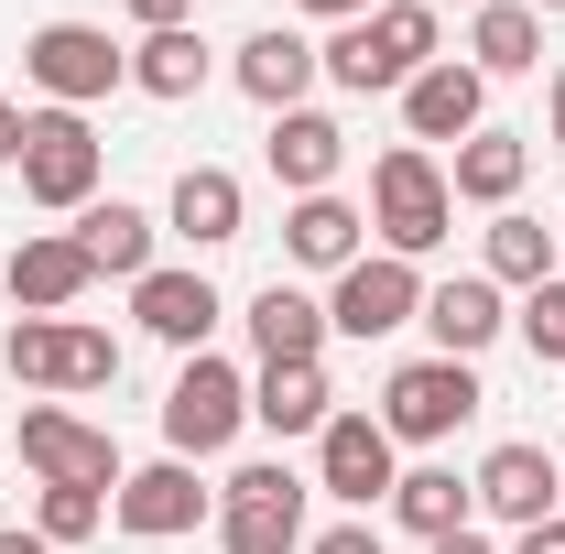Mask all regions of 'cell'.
I'll list each match as a JSON object with an SVG mask.
<instances>
[{"label": "cell", "mask_w": 565, "mask_h": 554, "mask_svg": "<svg viewBox=\"0 0 565 554\" xmlns=\"http://www.w3.org/2000/svg\"><path fill=\"white\" fill-rule=\"evenodd\" d=\"M479 273H490L500 294H533V283H555V228L500 207V217H490V262H479Z\"/></svg>", "instance_id": "f1b7e54d"}, {"label": "cell", "mask_w": 565, "mask_h": 554, "mask_svg": "<svg viewBox=\"0 0 565 554\" xmlns=\"http://www.w3.org/2000/svg\"><path fill=\"white\" fill-rule=\"evenodd\" d=\"M0 554H55V544H44V533H0Z\"/></svg>", "instance_id": "f35d334b"}, {"label": "cell", "mask_w": 565, "mask_h": 554, "mask_svg": "<svg viewBox=\"0 0 565 554\" xmlns=\"http://www.w3.org/2000/svg\"><path fill=\"white\" fill-rule=\"evenodd\" d=\"M217 554H305V479L282 457H250L217 489Z\"/></svg>", "instance_id": "ba28073f"}, {"label": "cell", "mask_w": 565, "mask_h": 554, "mask_svg": "<svg viewBox=\"0 0 565 554\" xmlns=\"http://www.w3.org/2000/svg\"><path fill=\"white\" fill-rule=\"evenodd\" d=\"M239 424H250V370H228L217 348H196L174 370V392H163V446L196 468V457H228L239 446Z\"/></svg>", "instance_id": "8992f818"}, {"label": "cell", "mask_w": 565, "mask_h": 554, "mask_svg": "<svg viewBox=\"0 0 565 554\" xmlns=\"http://www.w3.org/2000/svg\"><path fill=\"white\" fill-rule=\"evenodd\" d=\"M381 511H392L414 544H446V533H468V522H479V489L457 479V468H403Z\"/></svg>", "instance_id": "cb8c5ba5"}, {"label": "cell", "mask_w": 565, "mask_h": 554, "mask_svg": "<svg viewBox=\"0 0 565 554\" xmlns=\"http://www.w3.org/2000/svg\"><path fill=\"white\" fill-rule=\"evenodd\" d=\"M424 338H435V359H479V348L511 327V305H500L490 273H457V283H424Z\"/></svg>", "instance_id": "d6986e66"}, {"label": "cell", "mask_w": 565, "mask_h": 554, "mask_svg": "<svg viewBox=\"0 0 565 554\" xmlns=\"http://www.w3.org/2000/svg\"><path fill=\"white\" fill-rule=\"evenodd\" d=\"M479 359H403L392 381H381V424H392V446H446L457 424H479Z\"/></svg>", "instance_id": "277c9868"}, {"label": "cell", "mask_w": 565, "mask_h": 554, "mask_svg": "<svg viewBox=\"0 0 565 554\" xmlns=\"http://www.w3.org/2000/svg\"><path fill=\"white\" fill-rule=\"evenodd\" d=\"M327 338H338V327H327V305H316L305 283L273 273L250 294V348H262V359H327Z\"/></svg>", "instance_id": "d4e9b609"}, {"label": "cell", "mask_w": 565, "mask_h": 554, "mask_svg": "<svg viewBox=\"0 0 565 554\" xmlns=\"http://www.w3.org/2000/svg\"><path fill=\"white\" fill-rule=\"evenodd\" d=\"M109 522H120L131 544H174V533L217 522V489H196L185 457H152V468H131V479L109 489Z\"/></svg>", "instance_id": "8fae6325"}, {"label": "cell", "mask_w": 565, "mask_h": 554, "mask_svg": "<svg viewBox=\"0 0 565 554\" xmlns=\"http://www.w3.org/2000/svg\"><path fill=\"white\" fill-rule=\"evenodd\" d=\"M22 120H33V109H11V98H0V174L22 163Z\"/></svg>", "instance_id": "836d02e7"}, {"label": "cell", "mask_w": 565, "mask_h": 554, "mask_svg": "<svg viewBox=\"0 0 565 554\" xmlns=\"http://www.w3.org/2000/svg\"><path fill=\"white\" fill-rule=\"evenodd\" d=\"M370 228H381L392 262L446 251V228H457V185H446V163H435L424 141H392V152L370 163Z\"/></svg>", "instance_id": "7a4b0ae2"}, {"label": "cell", "mask_w": 565, "mask_h": 554, "mask_svg": "<svg viewBox=\"0 0 565 554\" xmlns=\"http://www.w3.org/2000/svg\"><path fill=\"white\" fill-rule=\"evenodd\" d=\"M511 327H522V348H533L544 370H565V273H555V283H533V294L511 305Z\"/></svg>", "instance_id": "4dcf8cb0"}, {"label": "cell", "mask_w": 565, "mask_h": 554, "mask_svg": "<svg viewBox=\"0 0 565 554\" xmlns=\"http://www.w3.org/2000/svg\"><path fill=\"white\" fill-rule=\"evenodd\" d=\"M98 522H109V489H33V533H44L55 554H66V544H87Z\"/></svg>", "instance_id": "f546056e"}, {"label": "cell", "mask_w": 565, "mask_h": 554, "mask_svg": "<svg viewBox=\"0 0 565 554\" xmlns=\"http://www.w3.org/2000/svg\"><path fill=\"white\" fill-rule=\"evenodd\" d=\"M533 11H565V0H533Z\"/></svg>", "instance_id": "ab89813d"}, {"label": "cell", "mask_w": 565, "mask_h": 554, "mask_svg": "<svg viewBox=\"0 0 565 554\" xmlns=\"http://www.w3.org/2000/svg\"><path fill=\"white\" fill-rule=\"evenodd\" d=\"M131 316H141V338L185 348V359H196V348H207L217 327H228V305H217V283H207V273H163V262H152V273L131 283Z\"/></svg>", "instance_id": "2e32d148"}, {"label": "cell", "mask_w": 565, "mask_h": 554, "mask_svg": "<svg viewBox=\"0 0 565 554\" xmlns=\"http://www.w3.org/2000/svg\"><path fill=\"white\" fill-rule=\"evenodd\" d=\"M555 239H565V207H555Z\"/></svg>", "instance_id": "60d3db41"}, {"label": "cell", "mask_w": 565, "mask_h": 554, "mask_svg": "<svg viewBox=\"0 0 565 554\" xmlns=\"http://www.w3.org/2000/svg\"><path fill=\"white\" fill-rule=\"evenodd\" d=\"M163 228H174V239H196V251H228V239L250 228L239 174H228V163H185V174H174V196H163Z\"/></svg>", "instance_id": "7402d4cb"}, {"label": "cell", "mask_w": 565, "mask_h": 554, "mask_svg": "<svg viewBox=\"0 0 565 554\" xmlns=\"http://www.w3.org/2000/svg\"><path fill=\"white\" fill-rule=\"evenodd\" d=\"M141 33H174V22H196V0H120Z\"/></svg>", "instance_id": "d6a6232c"}, {"label": "cell", "mask_w": 565, "mask_h": 554, "mask_svg": "<svg viewBox=\"0 0 565 554\" xmlns=\"http://www.w3.org/2000/svg\"><path fill=\"white\" fill-rule=\"evenodd\" d=\"M424 554H500V544L479 533V522H468V533H446V544H424Z\"/></svg>", "instance_id": "8d00e7d4"}, {"label": "cell", "mask_w": 565, "mask_h": 554, "mask_svg": "<svg viewBox=\"0 0 565 554\" xmlns=\"http://www.w3.org/2000/svg\"><path fill=\"white\" fill-rule=\"evenodd\" d=\"M98 163H109V152H98V131H87V109H33L11 174H22V196H33L44 217H76V207H98Z\"/></svg>", "instance_id": "52a82bcc"}, {"label": "cell", "mask_w": 565, "mask_h": 554, "mask_svg": "<svg viewBox=\"0 0 565 554\" xmlns=\"http://www.w3.org/2000/svg\"><path fill=\"white\" fill-rule=\"evenodd\" d=\"M435 11H446V0H435ZM468 11H479V0H468Z\"/></svg>", "instance_id": "b9f144b4"}, {"label": "cell", "mask_w": 565, "mask_h": 554, "mask_svg": "<svg viewBox=\"0 0 565 554\" xmlns=\"http://www.w3.org/2000/svg\"><path fill=\"white\" fill-rule=\"evenodd\" d=\"M403 131L435 152V141H468V131H490V76L479 66H457V55H435V66L403 87Z\"/></svg>", "instance_id": "9a60e30c"}, {"label": "cell", "mask_w": 565, "mask_h": 554, "mask_svg": "<svg viewBox=\"0 0 565 554\" xmlns=\"http://www.w3.org/2000/svg\"><path fill=\"white\" fill-rule=\"evenodd\" d=\"M511 554H565V511H555V522H533V533H522Z\"/></svg>", "instance_id": "d590c367"}, {"label": "cell", "mask_w": 565, "mask_h": 554, "mask_svg": "<svg viewBox=\"0 0 565 554\" xmlns=\"http://www.w3.org/2000/svg\"><path fill=\"white\" fill-rule=\"evenodd\" d=\"M479 511H490V522H511V533H533V522H555L565 511V457H544V446H522V435H511V446H490V457H479Z\"/></svg>", "instance_id": "4fadbf2b"}, {"label": "cell", "mask_w": 565, "mask_h": 554, "mask_svg": "<svg viewBox=\"0 0 565 554\" xmlns=\"http://www.w3.org/2000/svg\"><path fill=\"white\" fill-rule=\"evenodd\" d=\"M0 359H11V381H22V392H55V403L109 392V381H120V338H109V327H87V316H11Z\"/></svg>", "instance_id": "3957f363"}, {"label": "cell", "mask_w": 565, "mask_h": 554, "mask_svg": "<svg viewBox=\"0 0 565 554\" xmlns=\"http://www.w3.org/2000/svg\"><path fill=\"white\" fill-rule=\"evenodd\" d=\"M250 424H273V435H327V424H338V381H327V359H262V381H250Z\"/></svg>", "instance_id": "44dd1931"}, {"label": "cell", "mask_w": 565, "mask_h": 554, "mask_svg": "<svg viewBox=\"0 0 565 554\" xmlns=\"http://www.w3.org/2000/svg\"><path fill=\"white\" fill-rule=\"evenodd\" d=\"M87 251H76V228H33L22 251H11V273H0V294H11V316H76L87 305Z\"/></svg>", "instance_id": "5bb4252c"}, {"label": "cell", "mask_w": 565, "mask_h": 554, "mask_svg": "<svg viewBox=\"0 0 565 554\" xmlns=\"http://www.w3.org/2000/svg\"><path fill=\"white\" fill-rule=\"evenodd\" d=\"M392 479H403V446H392L381 414H338L316 435V489H327V500L370 511V500H392Z\"/></svg>", "instance_id": "7c38bea8"}, {"label": "cell", "mask_w": 565, "mask_h": 554, "mask_svg": "<svg viewBox=\"0 0 565 554\" xmlns=\"http://www.w3.org/2000/svg\"><path fill=\"white\" fill-rule=\"evenodd\" d=\"M522 174H533V141H522V131H468V141H457V163H446L457 207H490V217L522 196Z\"/></svg>", "instance_id": "603a6c76"}, {"label": "cell", "mask_w": 565, "mask_h": 554, "mask_svg": "<svg viewBox=\"0 0 565 554\" xmlns=\"http://www.w3.org/2000/svg\"><path fill=\"white\" fill-rule=\"evenodd\" d=\"M359 251H370V207H349V196H294L282 207V262L294 273H349Z\"/></svg>", "instance_id": "ffe728a7"}, {"label": "cell", "mask_w": 565, "mask_h": 554, "mask_svg": "<svg viewBox=\"0 0 565 554\" xmlns=\"http://www.w3.org/2000/svg\"><path fill=\"white\" fill-rule=\"evenodd\" d=\"M294 11H316V22H370L381 0H294Z\"/></svg>", "instance_id": "e575fe53"}, {"label": "cell", "mask_w": 565, "mask_h": 554, "mask_svg": "<svg viewBox=\"0 0 565 554\" xmlns=\"http://www.w3.org/2000/svg\"><path fill=\"white\" fill-rule=\"evenodd\" d=\"M152 217L131 207V196H98V207H76V251H87V273H120V283H141L152 273Z\"/></svg>", "instance_id": "83f0119b"}, {"label": "cell", "mask_w": 565, "mask_h": 554, "mask_svg": "<svg viewBox=\"0 0 565 554\" xmlns=\"http://www.w3.org/2000/svg\"><path fill=\"white\" fill-rule=\"evenodd\" d=\"M305 554H381V522H327V533H305Z\"/></svg>", "instance_id": "1f68e13d"}, {"label": "cell", "mask_w": 565, "mask_h": 554, "mask_svg": "<svg viewBox=\"0 0 565 554\" xmlns=\"http://www.w3.org/2000/svg\"><path fill=\"white\" fill-rule=\"evenodd\" d=\"M22 76L44 87V109H98L109 87H131V44H109L98 22H33L22 33Z\"/></svg>", "instance_id": "5b68a950"}, {"label": "cell", "mask_w": 565, "mask_h": 554, "mask_svg": "<svg viewBox=\"0 0 565 554\" xmlns=\"http://www.w3.org/2000/svg\"><path fill=\"white\" fill-rule=\"evenodd\" d=\"M207 76H217V55H207V33H196V22L141 33V44H131V87H141V98H163V109H185Z\"/></svg>", "instance_id": "4316f807"}, {"label": "cell", "mask_w": 565, "mask_h": 554, "mask_svg": "<svg viewBox=\"0 0 565 554\" xmlns=\"http://www.w3.org/2000/svg\"><path fill=\"white\" fill-rule=\"evenodd\" d=\"M446 55V11L435 0H381L370 22H338L327 44H316V66H327V87H349V98H403L424 66Z\"/></svg>", "instance_id": "6da1fadb"}, {"label": "cell", "mask_w": 565, "mask_h": 554, "mask_svg": "<svg viewBox=\"0 0 565 554\" xmlns=\"http://www.w3.org/2000/svg\"><path fill=\"white\" fill-rule=\"evenodd\" d=\"M262 163H273L282 196H338V163H349V131L327 120V109H282L273 141H262Z\"/></svg>", "instance_id": "ac0fdd59"}, {"label": "cell", "mask_w": 565, "mask_h": 554, "mask_svg": "<svg viewBox=\"0 0 565 554\" xmlns=\"http://www.w3.org/2000/svg\"><path fill=\"white\" fill-rule=\"evenodd\" d=\"M544 131H555V152H565V66H555V87H544Z\"/></svg>", "instance_id": "74e56055"}, {"label": "cell", "mask_w": 565, "mask_h": 554, "mask_svg": "<svg viewBox=\"0 0 565 554\" xmlns=\"http://www.w3.org/2000/svg\"><path fill=\"white\" fill-rule=\"evenodd\" d=\"M22 468L44 489H120L131 479V468H120V435L66 414V403H33V414H22Z\"/></svg>", "instance_id": "9c48e42d"}, {"label": "cell", "mask_w": 565, "mask_h": 554, "mask_svg": "<svg viewBox=\"0 0 565 554\" xmlns=\"http://www.w3.org/2000/svg\"><path fill=\"white\" fill-rule=\"evenodd\" d=\"M228 76H239V98H250V109H305V87H316V44H305V33H294V22H262V33H250V44H239V55H228Z\"/></svg>", "instance_id": "e0dca14e"}, {"label": "cell", "mask_w": 565, "mask_h": 554, "mask_svg": "<svg viewBox=\"0 0 565 554\" xmlns=\"http://www.w3.org/2000/svg\"><path fill=\"white\" fill-rule=\"evenodd\" d=\"M468 66L479 76H533L544 66V11L533 0H479L468 11Z\"/></svg>", "instance_id": "484cf974"}, {"label": "cell", "mask_w": 565, "mask_h": 554, "mask_svg": "<svg viewBox=\"0 0 565 554\" xmlns=\"http://www.w3.org/2000/svg\"><path fill=\"white\" fill-rule=\"evenodd\" d=\"M424 316V262H392V251H359L349 273H338V294H327V327L338 338H403Z\"/></svg>", "instance_id": "30bf717a"}]
</instances>
